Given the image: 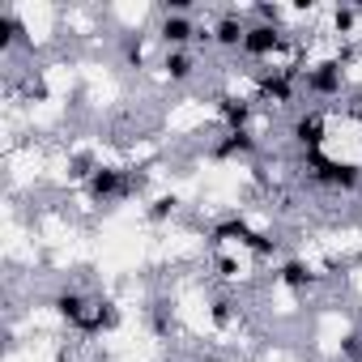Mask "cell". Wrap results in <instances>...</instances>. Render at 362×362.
<instances>
[{
	"label": "cell",
	"mask_w": 362,
	"mask_h": 362,
	"mask_svg": "<svg viewBox=\"0 0 362 362\" xmlns=\"http://www.w3.org/2000/svg\"><path fill=\"white\" fill-rule=\"evenodd\" d=\"M145 184V175H136V166H111V162H98L86 179V197L94 205H115V201H132Z\"/></svg>",
	"instance_id": "1"
},
{
	"label": "cell",
	"mask_w": 362,
	"mask_h": 362,
	"mask_svg": "<svg viewBox=\"0 0 362 362\" xmlns=\"http://www.w3.org/2000/svg\"><path fill=\"white\" fill-rule=\"evenodd\" d=\"M303 166L311 175V184H320L328 192H358L362 188V166L358 162H345V158H328L324 149L303 153Z\"/></svg>",
	"instance_id": "2"
},
{
	"label": "cell",
	"mask_w": 362,
	"mask_h": 362,
	"mask_svg": "<svg viewBox=\"0 0 362 362\" xmlns=\"http://www.w3.org/2000/svg\"><path fill=\"white\" fill-rule=\"evenodd\" d=\"M298 64H286V69H264L256 73V103H269V107H290L294 94H298Z\"/></svg>",
	"instance_id": "3"
},
{
	"label": "cell",
	"mask_w": 362,
	"mask_h": 362,
	"mask_svg": "<svg viewBox=\"0 0 362 362\" xmlns=\"http://www.w3.org/2000/svg\"><path fill=\"white\" fill-rule=\"evenodd\" d=\"M303 86H307L311 98H324V103H328V98H341V94H345V64H341V56L311 64V69L303 73Z\"/></svg>",
	"instance_id": "4"
},
{
	"label": "cell",
	"mask_w": 362,
	"mask_h": 362,
	"mask_svg": "<svg viewBox=\"0 0 362 362\" xmlns=\"http://www.w3.org/2000/svg\"><path fill=\"white\" fill-rule=\"evenodd\" d=\"M281 47H290L281 26H273V22H252L247 26V39H243V56L247 60H273Z\"/></svg>",
	"instance_id": "5"
},
{
	"label": "cell",
	"mask_w": 362,
	"mask_h": 362,
	"mask_svg": "<svg viewBox=\"0 0 362 362\" xmlns=\"http://www.w3.org/2000/svg\"><path fill=\"white\" fill-rule=\"evenodd\" d=\"M290 141H294L303 153L324 149V141H328V115H324L320 107L298 111V115H294V124H290Z\"/></svg>",
	"instance_id": "6"
},
{
	"label": "cell",
	"mask_w": 362,
	"mask_h": 362,
	"mask_svg": "<svg viewBox=\"0 0 362 362\" xmlns=\"http://www.w3.org/2000/svg\"><path fill=\"white\" fill-rule=\"evenodd\" d=\"M158 39H162L166 52H188L192 39L201 43V30H197V22L188 13H162L158 18Z\"/></svg>",
	"instance_id": "7"
},
{
	"label": "cell",
	"mask_w": 362,
	"mask_h": 362,
	"mask_svg": "<svg viewBox=\"0 0 362 362\" xmlns=\"http://www.w3.org/2000/svg\"><path fill=\"white\" fill-rule=\"evenodd\" d=\"M247 26H252V22H247L239 9H226V13H218V22L209 26V39H214V47H222V52H243Z\"/></svg>",
	"instance_id": "8"
},
{
	"label": "cell",
	"mask_w": 362,
	"mask_h": 362,
	"mask_svg": "<svg viewBox=\"0 0 362 362\" xmlns=\"http://www.w3.org/2000/svg\"><path fill=\"white\" fill-rule=\"evenodd\" d=\"M90 298H86V290H77V286H60L56 294H52V315L56 320H64L69 328H81L86 324V315H90Z\"/></svg>",
	"instance_id": "9"
},
{
	"label": "cell",
	"mask_w": 362,
	"mask_h": 362,
	"mask_svg": "<svg viewBox=\"0 0 362 362\" xmlns=\"http://www.w3.org/2000/svg\"><path fill=\"white\" fill-rule=\"evenodd\" d=\"M252 115H256V98H243V94H226L218 103V119L226 132H252Z\"/></svg>",
	"instance_id": "10"
},
{
	"label": "cell",
	"mask_w": 362,
	"mask_h": 362,
	"mask_svg": "<svg viewBox=\"0 0 362 362\" xmlns=\"http://www.w3.org/2000/svg\"><path fill=\"white\" fill-rule=\"evenodd\" d=\"M277 286H286V290H294V294H307L315 281H320V273L307 264V260H298V256H290V260H281L277 264Z\"/></svg>",
	"instance_id": "11"
},
{
	"label": "cell",
	"mask_w": 362,
	"mask_h": 362,
	"mask_svg": "<svg viewBox=\"0 0 362 362\" xmlns=\"http://www.w3.org/2000/svg\"><path fill=\"white\" fill-rule=\"evenodd\" d=\"M252 153H260L256 132H222V141L214 145L218 162H235V158H252Z\"/></svg>",
	"instance_id": "12"
},
{
	"label": "cell",
	"mask_w": 362,
	"mask_h": 362,
	"mask_svg": "<svg viewBox=\"0 0 362 362\" xmlns=\"http://www.w3.org/2000/svg\"><path fill=\"white\" fill-rule=\"evenodd\" d=\"M252 235H256V226H252L247 218H239V214H230V218H222V222L209 226V243H214V247H222V243H239V247H243Z\"/></svg>",
	"instance_id": "13"
},
{
	"label": "cell",
	"mask_w": 362,
	"mask_h": 362,
	"mask_svg": "<svg viewBox=\"0 0 362 362\" xmlns=\"http://www.w3.org/2000/svg\"><path fill=\"white\" fill-rule=\"evenodd\" d=\"M158 69H162V77H166L170 86H184V81L197 77V56H192V52H162Z\"/></svg>",
	"instance_id": "14"
},
{
	"label": "cell",
	"mask_w": 362,
	"mask_h": 362,
	"mask_svg": "<svg viewBox=\"0 0 362 362\" xmlns=\"http://www.w3.org/2000/svg\"><path fill=\"white\" fill-rule=\"evenodd\" d=\"M115 324H119V307H115V303H94L90 315H86V324H81L77 332H81V341H94V337L111 332Z\"/></svg>",
	"instance_id": "15"
},
{
	"label": "cell",
	"mask_w": 362,
	"mask_h": 362,
	"mask_svg": "<svg viewBox=\"0 0 362 362\" xmlns=\"http://www.w3.org/2000/svg\"><path fill=\"white\" fill-rule=\"evenodd\" d=\"M175 209H179V197H175V192H162V197H153V201L145 205V218H149L153 226H162V222L175 218Z\"/></svg>",
	"instance_id": "16"
},
{
	"label": "cell",
	"mask_w": 362,
	"mask_h": 362,
	"mask_svg": "<svg viewBox=\"0 0 362 362\" xmlns=\"http://www.w3.org/2000/svg\"><path fill=\"white\" fill-rule=\"evenodd\" d=\"M354 30H358V9H354V5H337V9H332V35L349 39Z\"/></svg>",
	"instance_id": "17"
},
{
	"label": "cell",
	"mask_w": 362,
	"mask_h": 362,
	"mask_svg": "<svg viewBox=\"0 0 362 362\" xmlns=\"http://www.w3.org/2000/svg\"><path fill=\"white\" fill-rule=\"evenodd\" d=\"M124 64H128V69H145V64H149L145 35H128V39H124Z\"/></svg>",
	"instance_id": "18"
},
{
	"label": "cell",
	"mask_w": 362,
	"mask_h": 362,
	"mask_svg": "<svg viewBox=\"0 0 362 362\" xmlns=\"http://www.w3.org/2000/svg\"><path fill=\"white\" fill-rule=\"evenodd\" d=\"M214 269H218V277H222V281H235V277L243 273V260H239L235 252H218V260H214Z\"/></svg>",
	"instance_id": "19"
},
{
	"label": "cell",
	"mask_w": 362,
	"mask_h": 362,
	"mask_svg": "<svg viewBox=\"0 0 362 362\" xmlns=\"http://www.w3.org/2000/svg\"><path fill=\"white\" fill-rule=\"evenodd\" d=\"M209 320H214L218 328H226V324L235 320V298H230V294H222V298H214V303H209Z\"/></svg>",
	"instance_id": "20"
},
{
	"label": "cell",
	"mask_w": 362,
	"mask_h": 362,
	"mask_svg": "<svg viewBox=\"0 0 362 362\" xmlns=\"http://www.w3.org/2000/svg\"><path fill=\"white\" fill-rule=\"evenodd\" d=\"M354 264H358V269H362V247H358V256H354Z\"/></svg>",
	"instance_id": "21"
},
{
	"label": "cell",
	"mask_w": 362,
	"mask_h": 362,
	"mask_svg": "<svg viewBox=\"0 0 362 362\" xmlns=\"http://www.w3.org/2000/svg\"><path fill=\"white\" fill-rule=\"evenodd\" d=\"M358 226H362V205H358Z\"/></svg>",
	"instance_id": "22"
},
{
	"label": "cell",
	"mask_w": 362,
	"mask_h": 362,
	"mask_svg": "<svg viewBox=\"0 0 362 362\" xmlns=\"http://www.w3.org/2000/svg\"><path fill=\"white\" fill-rule=\"evenodd\" d=\"M358 362H362V354H358Z\"/></svg>",
	"instance_id": "23"
}]
</instances>
